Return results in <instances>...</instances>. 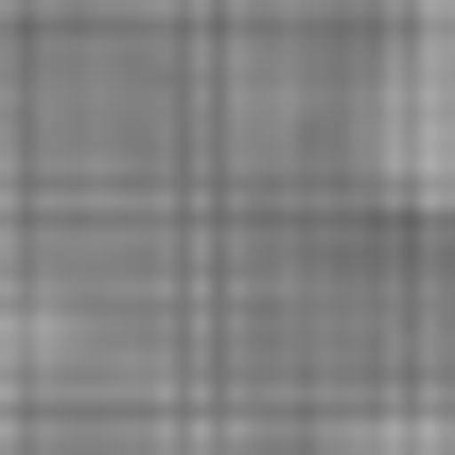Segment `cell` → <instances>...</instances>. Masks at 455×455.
I'll list each match as a JSON object with an SVG mask.
<instances>
[{
  "mask_svg": "<svg viewBox=\"0 0 455 455\" xmlns=\"http://www.w3.org/2000/svg\"><path fill=\"white\" fill-rule=\"evenodd\" d=\"M350 175L455 228V18H386L350 53Z\"/></svg>",
  "mask_w": 455,
  "mask_h": 455,
  "instance_id": "obj_1",
  "label": "cell"
}]
</instances>
